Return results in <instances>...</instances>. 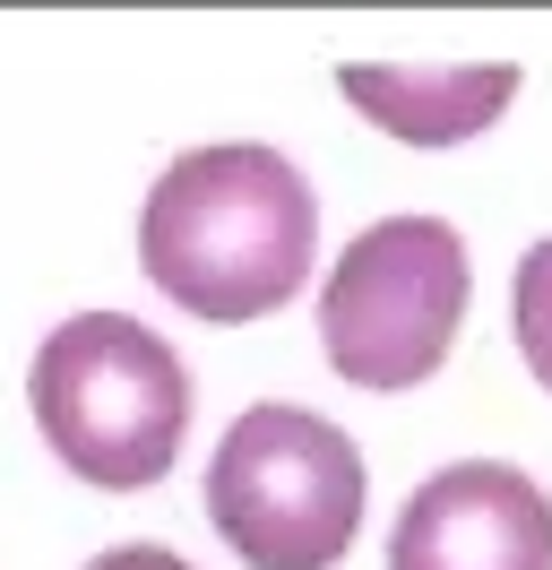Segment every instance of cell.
Returning a JSON list of instances; mask_svg holds the SVG:
<instances>
[{"instance_id": "cell-1", "label": "cell", "mask_w": 552, "mask_h": 570, "mask_svg": "<svg viewBox=\"0 0 552 570\" xmlns=\"http://www.w3.org/2000/svg\"><path fill=\"white\" fill-rule=\"evenodd\" d=\"M319 250V199L294 156L259 139L172 156L138 208V268L199 321H259L303 294Z\"/></svg>"}, {"instance_id": "cell-2", "label": "cell", "mask_w": 552, "mask_h": 570, "mask_svg": "<svg viewBox=\"0 0 552 570\" xmlns=\"http://www.w3.org/2000/svg\"><path fill=\"white\" fill-rule=\"evenodd\" d=\"M27 406L69 475H87L103 493H138V484H156L181 459L190 372L130 312H69L34 346Z\"/></svg>"}, {"instance_id": "cell-3", "label": "cell", "mask_w": 552, "mask_h": 570, "mask_svg": "<svg viewBox=\"0 0 552 570\" xmlns=\"http://www.w3.org/2000/svg\"><path fill=\"white\" fill-rule=\"evenodd\" d=\"M207 519L250 570H337L363 528V450L310 406H241L207 459Z\"/></svg>"}, {"instance_id": "cell-4", "label": "cell", "mask_w": 552, "mask_h": 570, "mask_svg": "<svg viewBox=\"0 0 552 570\" xmlns=\"http://www.w3.org/2000/svg\"><path fill=\"white\" fill-rule=\"evenodd\" d=\"M466 243L441 216H379L337 250L319 285V346L328 372L354 390H414L448 363V337L466 321Z\"/></svg>"}, {"instance_id": "cell-5", "label": "cell", "mask_w": 552, "mask_h": 570, "mask_svg": "<svg viewBox=\"0 0 552 570\" xmlns=\"http://www.w3.org/2000/svg\"><path fill=\"white\" fill-rule=\"evenodd\" d=\"M388 570H552V501L510 459L423 475L388 528Z\"/></svg>"}, {"instance_id": "cell-6", "label": "cell", "mask_w": 552, "mask_h": 570, "mask_svg": "<svg viewBox=\"0 0 552 570\" xmlns=\"http://www.w3.org/2000/svg\"><path fill=\"white\" fill-rule=\"evenodd\" d=\"M345 105L406 147H457L518 96V61H345Z\"/></svg>"}, {"instance_id": "cell-7", "label": "cell", "mask_w": 552, "mask_h": 570, "mask_svg": "<svg viewBox=\"0 0 552 570\" xmlns=\"http://www.w3.org/2000/svg\"><path fill=\"white\" fill-rule=\"evenodd\" d=\"M510 328H518V355L526 372L552 390V234L526 259H518V285H510Z\"/></svg>"}, {"instance_id": "cell-8", "label": "cell", "mask_w": 552, "mask_h": 570, "mask_svg": "<svg viewBox=\"0 0 552 570\" xmlns=\"http://www.w3.org/2000/svg\"><path fill=\"white\" fill-rule=\"evenodd\" d=\"M87 570H190L172 544H112V553H96Z\"/></svg>"}]
</instances>
